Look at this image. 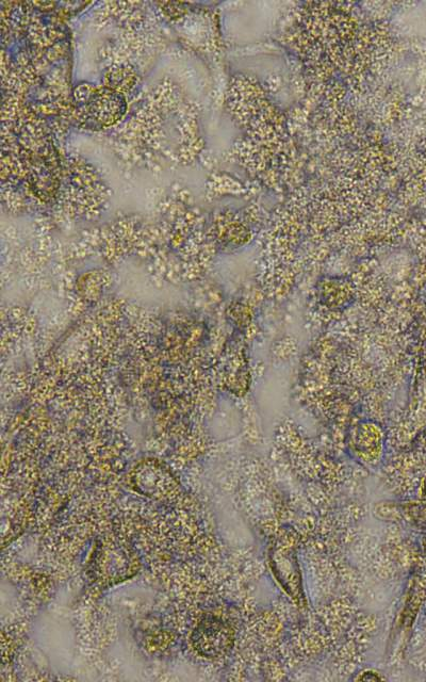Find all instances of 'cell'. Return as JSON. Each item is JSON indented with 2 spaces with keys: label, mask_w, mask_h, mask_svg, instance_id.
<instances>
[{
  "label": "cell",
  "mask_w": 426,
  "mask_h": 682,
  "mask_svg": "<svg viewBox=\"0 0 426 682\" xmlns=\"http://www.w3.org/2000/svg\"><path fill=\"white\" fill-rule=\"evenodd\" d=\"M74 97L78 117L93 129L107 128L118 122L126 109L124 97L107 88L80 85Z\"/></svg>",
  "instance_id": "cell-1"
},
{
  "label": "cell",
  "mask_w": 426,
  "mask_h": 682,
  "mask_svg": "<svg viewBox=\"0 0 426 682\" xmlns=\"http://www.w3.org/2000/svg\"><path fill=\"white\" fill-rule=\"evenodd\" d=\"M234 630L219 617L208 615L196 625L192 633L195 651L206 658H219L231 651Z\"/></svg>",
  "instance_id": "cell-2"
}]
</instances>
